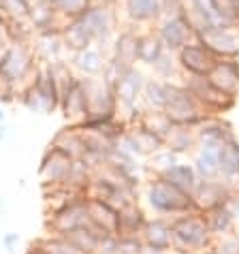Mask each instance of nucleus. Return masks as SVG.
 Instances as JSON below:
<instances>
[{
	"label": "nucleus",
	"mask_w": 239,
	"mask_h": 254,
	"mask_svg": "<svg viewBox=\"0 0 239 254\" xmlns=\"http://www.w3.org/2000/svg\"><path fill=\"white\" fill-rule=\"evenodd\" d=\"M167 88V105L165 114L173 124L179 126H194L207 118V109L196 101V96L184 86V81H165Z\"/></svg>",
	"instance_id": "nucleus-1"
},
{
	"label": "nucleus",
	"mask_w": 239,
	"mask_h": 254,
	"mask_svg": "<svg viewBox=\"0 0 239 254\" xmlns=\"http://www.w3.org/2000/svg\"><path fill=\"white\" fill-rule=\"evenodd\" d=\"M34 52L28 43H6L0 52V81L4 86H17L34 73Z\"/></svg>",
	"instance_id": "nucleus-2"
},
{
	"label": "nucleus",
	"mask_w": 239,
	"mask_h": 254,
	"mask_svg": "<svg viewBox=\"0 0 239 254\" xmlns=\"http://www.w3.org/2000/svg\"><path fill=\"white\" fill-rule=\"evenodd\" d=\"M118 11H120L118 6H107V4L94 2L90 6V11L81 17L83 26H86L88 32L92 34L94 45H98V49H101L103 54H105V47L109 43H114V39L118 34V28H120V13Z\"/></svg>",
	"instance_id": "nucleus-3"
},
{
	"label": "nucleus",
	"mask_w": 239,
	"mask_h": 254,
	"mask_svg": "<svg viewBox=\"0 0 239 254\" xmlns=\"http://www.w3.org/2000/svg\"><path fill=\"white\" fill-rule=\"evenodd\" d=\"M150 205L154 209L163 211V214H171V211L178 214V211L194 209L196 203L190 192L175 186L167 178H160L150 186Z\"/></svg>",
	"instance_id": "nucleus-4"
},
{
	"label": "nucleus",
	"mask_w": 239,
	"mask_h": 254,
	"mask_svg": "<svg viewBox=\"0 0 239 254\" xmlns=\"http://www.w3.org/2000/svg\"><path fill=\"white\" fill-rule=\"evenodd\" d=\"M83 90L88 98V118L86 120H103L114 118L118 101L114 94V88L109 86L103 77H83ZM83 120V122H86Z\"/></svg>",
	"instance_id": "nucleus-5"
},
{
	"label": "nucleus",
	"mask_w": 239,
	"mask_h": 254,
	"mask_svg": "<svg viewBox=\"0 0 239 254\" xmlns=\"http://www.w3.org/2000/svg\"><path fill=\"white\" fill-rule=\"evenodd\" d=\"M184 86L196 96V101H199L207 111L222 114V111H229V109L235 107L237 96H231L227 92H222V90H218L205 75H186Z\"/></svg>",
	"instance_id": "nucleus-6"
},
{
	"label": "nucleus",
	"mask_w": 239,
	"mask_h": 254,
	"mask_svg": "<svg viewBox=\"0 0 239 254\" xmlns=\"http://www.w3.org/2000/svg\"><path fill=\"white\" fill-rule=\"evenodd\" d=\"M199 43L212 52L218 60L224 58H239V32L229 30L220 26H203L194 37Z\"/></svg>",
	"instance_id": "nucleus-7"
},
{
	"label": "nucleus",
	"mask_w": 239,
	"mask_h": 254,
	"mask_svg": "<svg viewBox=\"0 0 239 254\" xmlns=\"http://www.w3.org/2000/svg\"><path fill=\"white\" fill-rule=\"evenodd\" d=\"M154 30H156L158 39L163 41L167 52H173V54H178L184 45L194 41L192 28L184 22L181 15L179 17H160L158 22L154 24Z\"/></svg>",
	"instance_id": "nucleus-8"
},
{
	"label": "nucleus",
	"mask_w": 239,
	"mask_h": 254,
	"mask_svg": "<svg viewBox=\"0 0 239 254\" xmlns=\"http://www.w3.org/2000/svg\"><path fill=\"white\" fill-rule=\"evenodd\" d=\"M175 58H178V64L186 75H207L218 60L216 56L212 52H207L196 39L181 47L179 52L175 54Z\"/></svg>",
	"instance_id": "nucleus-9"
},
{
	"label": "nucleus",
	"mask_w": 239,
	"mask_h": 254,
	"mask_svg": "<svg viewBox=\"0 0 239 254\" xmlns=\"http://www.w3.org/2000/svg\"><path fill=\"white\" fill-rule=\"evenodd\" d=\"M209 227L203 218L186 216L173 222L171 227V237L175 239V244L184 246V248H201L207 244L209 239Z\"/></svg>",
	"instance_id": "nucleus-10"
},
{
	"label": "nucleus",
	"mask_w": 239,
	"mask_h": 254,
	"mask_svg": "<svg viewBox=\"0 0 239 254\" xmlns=\"http://www.w3.org/2000/svg\"><path fill=\"white\" fill-rule=\"evenodd\" d=\"M120 11L128 26H154L163 17L160 0H122Z\"/></svg>",
	"instance_id": "nucleus-11"
},
{
	"label": "nucleus",
	"mask_w": 239,
	"mask_h": 254,
	"mask_svg": "<svg viewBox=\"0 0 239 254\" xmlns=\"http://www.w3.org/2000/svg\"><path fill=\"white\" fill-rule=\"evenodd\" d=\"M109 58H114L118 64H122L124 68L137 66V62H139V30L135 26H126L116 34Z\"/></svg>",
	"instance_id": "nucleus-12"
},
{
	"label": "nucleus",
	"mask_w": 239,
	"mask_h": 254,
	"mask_svg": "<svg viewBox=\"0 0 239 254\" xmlns=\"http://www.w3.org/2000/svg\"><path fill=\"white\" fill-rule=\"evenodd\" d=\"M143 86H145V77L141 70L137 66L128 68L114 86V94H116L118 105H122L126 109H132L143 94Z\"/></svg>",
	"instance_id": "nucleus-13"
},
{
	"label": "nucleus",
	"mask_w": 239,
	"mask_h": 254,
	"mask_svg": "<svg viewBox=\"0 0 239 254\" xmlns=\"http://www.w3.org/2000/svg\"><path fill=\"white\" fill-rule=\"evenodd\" d=\"M62 28V26H60ZM60 28H52V30L34 32L32 37V52L39 56L43 64H52V62L62 60V52H64V41H62Z\"/></svg>",
	"instance_id": "nucleus-14"
},
{
	"label": "nucleus",
	"mask_w": 239,
	"mask_h": 254,
	"mask_svg": "<svg viewBox=\"0 0 239 254\" xmlns=\"http://www.w3.org/2000/svg\"><path fill=\"white\" fill-rule=\"evenodd\" d=\"M218 90L231 96L239 94V58H224L216 60L214 68L205 75Z\"/></svg>",
	"instance_id": "nucleus-15"
},
{
	"label": "nucleus",
	"mask_w": 239,
	"mask_h": 254,
	"mask_svg": "<svg viewBox=\"0 0 239 254\" xmlns=\"http://www.w3.org/2000/svg\"><path fill=\"white\" fill-rule=\"evenodd\" d=\"M60 109L68 120H86L88 118V98L83 90V81L75 79L73 86L66 90V94L60 101Z\"/></svg>",
	"instance_id": "nucleus-16"
},
{
	"label": "nucleus",
	"mask_w": 239,
	"mask_h": 254,
	"mask_svg": "<svg viewBox=\"0 0 239 254\" xmlns=\"http://www.w3.org/2000/svg\"><path fill=\"white\" fill-rule=\"evenodd\" d=\"M71 64L79 70L83 77H101L105 64H107V56H105L98 47H88L83 52L71 54Z\"/></svg>",
	"instance_id": "nucleus-17"
},
{
	"label": "nucleus",
	"mask_w": 239,
	"mask_h": 254,
	"mask_svg": "<svg viewBox=\"0 0 239 254\" xmlns=\"http://www.w3.org/2000/svg\"><path fill=\"white\" fill-rule=\"evenodd\" d=\"M60 32H62V41H64L66 52H71V54L83 52V49H88V47L94 45L92 34L88 32V28L83 26L81 19L64 22V24H62V28H60Z\"/></svg>",
	"instance_id": "nucleus-18"
},
{
	"label": "nucleus",
	"mask_w": 239,
	"mask_h": 254,
	"mask_svg": "<svg viewBox=\"0 0 239 254\" xmlns=\"http://www.w3.org/2000/svg\"><path fill=\"white\" fill-rule=\"evenodd\" d=\"M227 188L222 184H216L212 180H205V182H199L196 188L192 190V199L194 203L199 205L201 209H214L218 205H224L227 203Z\"/></svg>",
	"instance_id": "nucleus-19"
},
{
	"label": "nucleus",
	"mask_w": 239,
	"mask_h": 254,
	"mask_svg": "<svg viewBox=\"0 0 239 254\" xmlns=\"http://www.w3.org/2000/svg\"><path fill=\"white\" fill-rule=\"evenodd\" d=\"M86 211H88V220H92V224H96L98 229L107 231V233H118V211L105 203L101 199H92L86 203Z\"/></svg>",
	"instance_id": "nucleus-20"
},
{
	"label": "nucleus",
	"mask_w": 239,
	"mask_h": 254,
	"mask_svg": "<svg viewBox=\"0 0 239 254\" xmlns=\"http://www.w3.org/2000/svg\"><path fill=\"white\" fill-rule=\"evenodd\" d=\"M28 22L34 28V32H43L62 26V19L58 11L54 9V4H32L30 13H28Z\"/></svg>",
	"instance_id": "nucleus-21"
},
{
	"label": "nucleus",
	"mask_w": 239,
	"mask_h": 254,
	"mask_svg": "<svg viewBox=\"0 0 239 254\" xmlns=\"http://www.w3.org/2000/svg\"><path fill=\"white\" fill-rule=\"evenodd\" d=\"M165 52V45L163 41L158 39V34L154 28H147V30L139 32V62L152 66L160 56Z\"/></svg>",
	"instance_id": "nucleus-22"
},
{
	"label": "nucleus",
	"mask_w": 239,
	"mask_h": 254,
	"mask_svg": "<svg viewBox=\"0 0 239 254\" xmlns=\"http://www.w3.org/2000/svg\"><path fill=\"white\" fill-rule=\"evenodd\" d=\"M218 167H220V173L227 178L239 175V141L235 137L222 143L220 154H218Z\"/></svg>",
	"instance_id": "nucleus-23"
},
{
	"label": "nucleus",
	"mask_w": 239,
	"mask_h": 254,
	"mask_svg": "<svg viewBox=\"0 0 239 254\" xmlns=\"http://www.w3.org/2000/svg\"><path fill=\"white\" fill-rule=\"evenodd\" d=\"M141 98H143V103L147 105V109H150V111H165V105H167V88H165V81L158 79V77L145 79Z\"/></svg>",
	"instance_id": "nucleus-24"
},
{
	"label": "nucleus",
	"mask_w": 239,
	"mask_h": 254,
	"mask_svg": "<svg viewBox=\"0 0 239 254\" xmlns=\"http://www.w3.org/2000/svg\"><path fill=\"white\" fill-rule=\"evenodd\" d=\"M92 4L94 0H54V9L58 11L62 24L73 22V19H81Z\"/></svg>",
	"instance_id": "nucleus-25"
},
{
	"label": "nucleus",
	"mask_w": 239,
	"mask_h": 254,
	"mask_svg": "<svg viewBox=\"0 0 239 254\" xmlns=\"http://www.w3.org/2000/svg\"><path fill=\"white\" fill-rule=\"evenodd\" d=\"M141 224H143V214L135 205H124L118 211V233L122 237L135 235L141 229Z\"/></svg>",
	"instance_id": "nucleus-26"
},
{
	"label": "nucleus",
	"mask_w": 239,
	"mask_h": 254,
	"mask_svg": "<svg viewBox=\"0 0 239 254\" xmlns=\"http://www.w3.org/2000/svg\"><path fill=\"white\" fill-rule=\"evenodd\" d=\"M163 178H167L169 182H173L175 186H179L181 190H186V192H190V194L196 188V184H199V182H196V173L190 165H173Z\"/></svg>",
	"instance_id": "nucleus-27"
},
{
	"label": "nucleus",
	"mask_w": 239,
	"mask_h": 254,
	"mask_svg": "<svg viewBox=\"0 0 239 254\" xmlns=\"http://www.w3.org/2000/svg\"><path fill=\"white\" fill-rule=\"evenodd\" d=\"M186 2H188V9L194 11L205 24L222 28L220 11H218V0H186Z\"/></svg>",
	"instance_id": "nucleus-28"
},
{
	"label": "nucleus",
	"mask_w": 239,
	"mask_h": 254,
	"mask_svg": "<svg viewBox=\"0 0 239 254\" xmlns=\"http://www.w3.org/2000/svg\"><path fill=\"white\" fill-rule=\"evenodd\" d=\"M233 209H231V205H218L214 209H209V216L205 218L207 227L212 233H227L231 229V224H233Z\"/></svg>",
	"instance_id": "nucleus-29"
},
{
	"label": "nucleus",
	"mask_w": 239,
	"mask_h": 254,
	"mask_svg": "<svg viewBox=\"0 0 239 254\" xmlns=\"http://www.w3.org/2000/svg\"><path fill=\"white\" fill-rule=\"evenodd\" d=\"M88 211L86 205L83 207H64L60 216H56V224H58L60 231H73V229H79L88 222Z\"/></svg>",
	"instance_id": "nucleus-30"
},
{
	"label": "nucleus",
	"mask_w": 239,
	"mask_h": 254,
	"mask_svg": "<svg viewBox=\"0 0 239 254\" xmlns=\"http://www.w3.org/2000/svg\"><path fill=\"white\" fill-rule=\"evenodd\" d=\"M145 239L150 248H158V250H167L171 244V227H167L163 222H150L145 227Z\"/></svg>",
	"instance_id": "nucleus-31"
},
{
	"label": "nucleus",
	"mask_w": 239,
	"mask_h": 254,
	"mask_svg": "<svg viewBox=\"0 0 239 254\" xmlns=\"http://www.w3.org/2000/svg\"><path fill=\"white\" fill-rule=\"evenodd\" d=\"M141 122H143V128L152 130L154 135H158L163 139H167L169 132H171V128H173V122L167 118L165 111H150V114H145L141 118Z\"/></svg>",
	"instance_id": "nucleus-32"
},
{
	"label": "nucleus",
	"mask_w": 239,
	"mask_h": 254,
	"mask_svg": "<svg viewBox=\"0 0 239 254\" xmlns=\"http://www.w3.org/2000/svg\"><path fill=\"white\" fill-rule=\"evenodd\" d=\"M152 68H154V75H156L158 79L169 81L175 75V70L179 68V64H178V58H175V54L173 52H167V49H165L163 56H160V58L152 64Z\"/></svg>",
	"instance_id": "nucleus-33"
},
{
	"label": "nucleus",
	"mask_w": 239,
	"mask_h": 254,
	"mask_svg": "<svg viewBox=\"0 0 239 254\" xmlns=\"http://www.w3.org/2000/svg\"><path fill=\"white\" fill-rule=\"evenodd\" d=\"M43 252L47 254H81V250L73 246L68 239H49L43 244Z\"/></svg>",
	"instance_id": "nucleus-34"
},
{
	"label": "nucleus",
	"mask_w": 239,
	"mask_h": 254,
	"mask_svg": "<svg viewBox=\"0 0 239 254\" xmlns=\"http://www.w3.org/2000/svg\"><path fill=\"white\" fill-rule=\"evenodd\" d=\"M30 6V0H6V17H28Z\"/></svg>",
	"instance_id": "nucleus-35"
},
{
	"label": "nucleus",
	"mask_w": 239,
	"mask_h": 254,
	"mask_svg": "<svg viewBox=\"0 0 239 254\" xmlns=\"http://www.w3.org/2000/svg\"><path fill=\"white\" fill-rule=\"evenodd\" d=\"M186 0H160V9H163V17H179L186 9Z\"/></svg>",
	"instance_id": "nucleus-36"
},
{
	"label": "nucleus",
	"mask_w": 239,
	"mask_h": 254,
	"mask_svg": "<svg viewBox=\"0 0 239 254\" xmlns=\"http://www.w3.org/2000/svg\"><path fill=\"white\" fill-rule=\"evenodd\" d=\"M214 254H239V237L222 239V244L218 246V250Z\"/></svg>",
	"instance_id": "nucleus-37"
},
{
	"label": "nucleus",
	"mask_w": 239,
	"mask_h": 254,
	"mask_svg": "<svg viewBox=\"0 0 239 254\" xmlns=\"http://www.w3.org/2000/svg\"><path fill=\"white\" fill-rule=\"evenodd\" d=\"M4 26H6V17L0 13V41H4L6 43V37H4Z\"/></svg>",
	"instance_id": "nucleus-38"
},
{
	"label": "nucleus",
	"mask_w": 239,
	"mask_h": 254,
	"mask_svg": "<svg viewBox=\"0 0 239 254\" xmlns=\"http://www.w3.org/2000/svg\"><path fill=\"white\" fill-rule=\"evenodd\" d=\"M15 242H19V235H17V233H11V235H6V237H4V244L9 246V248H11V246L15 244Z\"/></svg>",
	"instance_id": "nucleus-39"
},
{
	"label": "nucleus",
	"mask_w": 239,
	"mask_h": 254,
	"mask_svg": "<svg viewBox=\"0 0 239 254\" xmlns=\"http://www.w3.org/2000/svg\"><path fill=\"white\" fill-rule=\"evenodd\" d=\"M94 2H98V4H107V6H118V9H120L122 0H94Z\"/></svg>",
	"instance_id": "nucleus-40"
},
{
	"label": "nucleus",
	"mask_w": 239,
	"mask_h": 254,
	"mask_svg": "<svg viewBox=\"0 0 239 254\" xmlns=\"http://www.w3.org/2000/svg\"><path fill=\"white\" fill-rule=\"evenodd\" d=\"M32 4H54V0H30Z\"/></svg>",
	"instance_id": "nucleus-41"
},
{
	"label": "nucleus",
	"mask_w": 239,
	"mask_h": 254,
	"mask_svg": "<svg viewBox=\"0 0 239 254\" xmlns=\"http://www.w3.org/2000/svg\"><path fill=\"white\" fill-rule=\"evenodd\" d=\"M0 13L6 17V0H0Z\"/></svg>",
	"instance_id": "nucleus-42"
},
{
	"label": "nucleus",
	"mask_w": 239,
	"mask_h": 254,
	"mask_svg": "<svg viewBox=\"0 0 239 254\" xmlns=\"http://www.w3.org/2000/svg\"><path fill=\"white\" fill-rule=\"evenodd\" d=\"M4 135H6V128H4V126H0V141L4 139Z\"/></svg>",
	"instance_id": "nucleus-43"
},
{
	"label": "nucleus",
	"mask_w": 239,
	"mask_h": 254,
	"mask_svg": "<svg viewBox=\"0 0 239 254\" xmlns=\"http://www.w3.org/2000/svg\"><path fill=\"white\" fill-rule=\"evenodd\" d=\"M4 120V114H2V107H0V122H2Z\"/></svg>",
	"instance_id": "nucleus-44"
},
{
	"label": "nucleus",
	"mask_w": 239,
	"mask_h": 254,
	"mask_svg": "<svg viewBox=\"0 0 239 254\" xmlns=\"http://www.w3.org/2000/svg\"><path fill=\"white\" fill-rule=\"evenodd\" d=\"M86 254H96V252H86Z\"/></svg>",
	"instance_id": "nucleus-45"
},
{
	"label": "nucleus",
	"mask_w": 239,
	"mask_h": 254,
	"mask_svg": "<svg viewBox=\"0 0 239 254\" xmlns=\"http://www.w3.org/2000/svg\"><path fill=\"white\" fill-rule=\"evenodd\" d=\"M0 47H6V45H0Z\"/></svg>",
	"instance_id": "nucleus-46"
}]
</instances>
